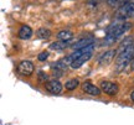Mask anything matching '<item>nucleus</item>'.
Returning <instances> with one entry per match:
<instances>
[{"label":"nucleus","mask_w":134,"mask_h":125,"mask_svg":"<svg viewBox=\"0 0 134 125\" xmlns=\"http://www.w3.org/2000/svg\"><path fill=\"white\" fill-rule=\"evenodd\" d=\"M130 99H132V102L134 103V91L132 92V93H130Z\"/></svg>","instance_id":"21"},{"label":"nucleus","mask_w":134,"mask_h":125,"mask_svg":"<svg viewBox=\"0 0 134 125\" xmlns=\"http://www.w3.org/2000/svg\"><path fill=\"white\" fill-rule=\"evenodd\" d=\"M57 39L61 40V41H71L73 39V32H72L71 30H61L60 32L57 34Z\"/></svg>","instance_id":"12"},{"label":"nucleus","mask_w":134,"mask_h":125,"mask_svg":"<svg viewBox=\"0 0 134 125\" xmlns=\"http://www.w3.org/2000/svg\"><path fill=\"white\" fill-rule=\"evenodd\" d=\"M133 43H134V39L132 37V36H128V37H125V39L119 43L118 48H117V56H119L120 53H123L125 50L129 47L130 45H133Z\"/></svg>","instance_id":"10"},{"label":"nucleus","mask_w":134,"mask_h":125,"mask_svg":"<svg viewBox=\"0 0 134 125\" xmlns=\"http://www.w3.org/2000/svg\"><path fill=\"white\" fill-rule=\"evenodd\" d=\"M114 56H117V51H114V50L105 51L104 53H102L99 57L97 58V62H98L99 66H108V64L113 61Z\"/></svg>","instance_id":"5"},{"label":"nucleus","mask_w":134,"mask_h":125,"mask_svg":"<svg viewBox=\"0 0 134 125\" xmlns=\"http://www.w3.org/2000/svg\"><path fill=\"white\" fill-rule=\"evenodd\" d=\"M82 91L85 92V93H87V94H90V96L98 97V96H100L102 89L98 88L97 86H94V84H92L91 82H85L82 84Z\"/></svg>","instance_id":"7"},{"label":"nucleus","mask_w":134,"mask_h":125,"mask_svg":"<svg viewBox=\"0 0 134 125\" xmlns=\"http://www.w3.org/2000/svg\"><path fill=\"white\" fill-rule=\"evenodd\" d=\"M78 86H80V81H78L77 78H73V79L67 81L66 84H65V87H66L67 91H73V89H76Z\"/></svg>","instance_id":"15"},{"label":"nucleus","mask_w":134,"mask_h":125,"mask_svg":"<svg viewBox=\"0 0 134 125\" xmlns=\"http://www.w3.org/2000/svg\"><path fill=\"white\" fill-rule=\"evenodd\" d=\"M94 42V37L93 36H85L82 37L81 40H78L77 42H75L72 45V48L73 50H80V48H83V47H87L90 45H93Z\"/></svg>","instance_id":"8"},{"label":"nucleus","mask_w":134,"mask_h":125,"mask_svg":"<svg viewBox=\"0 0 134 125\" xmlns=\"http://www.w3.org/2000/svg\"><path fill=\"white\" fill-rule=\"evenodd\" d=\"M133 58H134V43L130 45L123 53H120L119 56H117V59H115V62H117V64H115V72L117 73L122 72L128 66V63L132 62Z\"/></svg>","instance_id":"1"},{"label":"nucleus","mask_w":134,"mask_h":125,"mask_svg":"<svg viewBox=\"0 0 134 125\" xmlns=\"http://www.w3.org/2000/svg\"><path fill=\"white\" fill-rule=\"evenodd\" d=\"M100 86V89L104 92L105 94L108 96H115L118 93V84L117 83H113V82H109V81H102L99 83Z\"/></svg>","instance_id":"4"},{"label":"nucleus","mask_w":134,"mask_h":125,"mask_svg":"<svg viewBox=\"0 0 134 125\" xmlns=\"http://www.w3.org/2000/svg\"><path fill=\"white\" fill-rule=\"evenodd\" d=\"M63 73H65V71H62V69H60V68L52 66V74H53V77L60 78V77H62V76H63Z\"/></svg>","instance_id":"16"},{"label":"nucleus","mask_w":134,"mask_h":125,"mask_svg":"<svg viewBox=\"0 0 134 125\" xmlns=\"http://www.w3.org/2000/svg\"><path fill=\"white\" fill-rule=\"evenodd\" d=\"M38 79H40L41 82H45V83H46V81L48 79V76L45 72H40V73H38Z\"/></svg>","instance_id":"18"},{"label":"nucleus","mask_w":134,"mask_h":125,"mask_svg":"<svg viewBox=\"0 0 134 125\" xmlns=\"http://www.w3.org/2000/svg\"><path fill=\"white\" fill-rule=\"evenodd\" d=\"M38 61H46L48 58V53L47 52H41L40 55H38Z\"/></svg>","instance_id":"19"},{"label":"nucleus","mask_w":134,"mask_h":125,"mask_svg":"<svg viewBox=\"0 0 134 125\" xmlns=\"http://www.w3.org/2000/svg\"><path fill=\"white\" fill-rule=\"evenodd\" d=\"M34 63L30 62V61H21L19 63V66H18V72L19 74L21 76H24V77H29L34 73Z\"/></svg>","instance_id":"3"},{"label":"nucleus","mask_w":134,"mask_h":125,"mask_svg":"<svg viewBox=\"0 0 134 125\" xmlns=\"http://www.w3.org/2000/svg\"><path fill=\"white\" fill-rule=\"evenodd\" d=\"M130 66H132V69L134 71V58L132 59V62H130Z\"/></svg>","instance_id":"22"},{"label":"nucleus","mask_w":134,"mask_h":125,"mask_svg":"<svg viewBox=\"0 0 134 125\" xmlns=\"http://www.w3.org/2000/svg\"><path fill=\"white\" fill-rule=\"evenodd\" d=\"M92 56H93V52H87V53H83V55H81L80 57H77L73 62H72L71 67L73 68V69H76V68H80L83 64V63H86L88 59H91Z\"/></svg>","instance_id":"9"},{"label":"nucleus","mask_w":134,"mask_h":125,"mask_svg":"<svg viewBox=\"0 0 134 125\" xmlns=\"http://www.w3.org/2000/svg\"><path fill=\"white\" fill-rule=\"evenodd\" d=\"M67 47H68L67 42L66 41H61V40H58L57 42H52L51 46H50V48L53 50V51H61V50H65Z\"/></svg>","instance_id":"14"},{"label":"nucleus","mask_w":134,"mask_h":125,"mask_svg":"<svg viewBox=\"0 0 134 125\" xmlns=\"http://www.w3.org/2000/svg\"><path fill=\"white\" fill-rule=\"evenodd\" d=\"M36 36L41 40H48L51 37V31L46 29V27H41V29H38L36 31Z\"/></svg>","instance_id":"13"},{"label":"nucleus","mask_w":134,"mask_h":125,"mask_svg":"<svg viewBox=\"0 0 134 125\" xmlns=\"http://www.w3.org/2000/svg\"><path fill=\"white\" fill-rule=\"evenodd\" d=\"M100 1H105V0H90V3H92V4H98V3H100Z\"/></svg>","instance_id":"20"},{"label":"nucleus","mask_w":134,"mask_h":125,"mask_svg":"<svg viewBox=\"0 0 134 125\" xmlns=\"http://www.w3.org/2000/svg\"><path fill=\"white\" fill-rule=\"evenodd\" d=\"M107 3L109 6L112 8H115V6H119L120 3H122V0H107Z\"/></svg>","instance_id":"17"},{"label":"nucleus","mask_w":134,"mask_h":125,"mask_svg":"<svg viewBox=\"0 0 134 125\" xmlns=\"http://www.w3.org/2000/svg\"><path fill=\"white\" fill-rule=\"evenodd\" d=\"M18 36H19V39L21 40H29L31 39V36H32V29L27 26V25H24V26H21L19 30V32H18Z\"/></svg>","instance_id":"11"},{"label":"nucleus","mask_w":134,"mask_h":125,"mask_svg":"<svg viewBox=\"0 0 134 125\" xmlns=\"http://www.w3.org/2000/svg\"><path fill=\"white\" fill-rule=\"evenodd\" d=\"M45 88L51 94H60L62 91V84L57 79H52V81H48L45 83Z\"/></svg>","instance_id":"6"},{"label":"nucleus","mask_w":134,"mask_h":125,"mask_svg":"<svg viewBox=\"0 0 134 125\" xmlns=\"http://www.w3.org/2000/svg\"><path fill=\"white\" fill-rule=\"evenodd\" d=\"M115 17L119 20L134 17V4L133 3H123L120 6H118V10L115 13Z\"/></svg>","instance_id":"2"}]
</instances>
